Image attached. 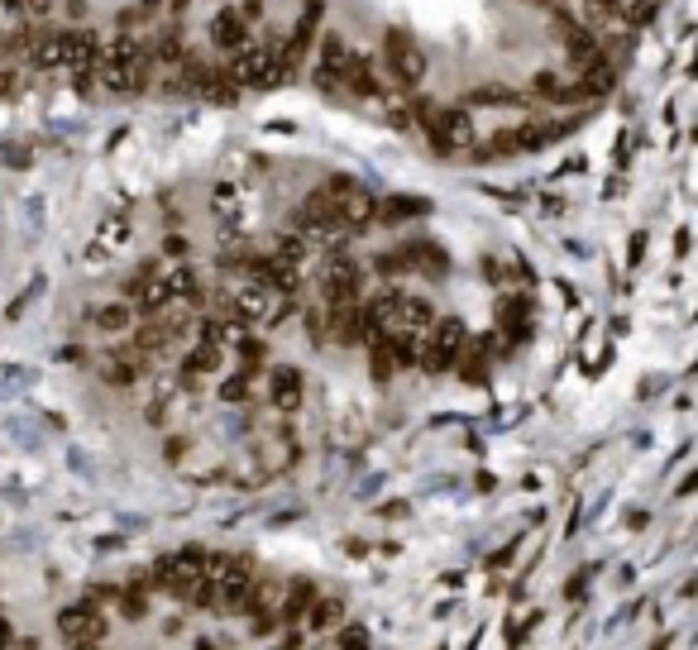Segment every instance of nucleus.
Wrapping results in <instances>:
<instances>
[{
    "label": "nucleus",
    "mask_w": 698,
    "mask_h": 650,
    "mask_svg": "<svg viewBox=\"0 0 698 650\" xmlns=\"http://www.w3.org/2000/svg\"><path fill=\"white\" fill-rule=\"evenodd\" d=\"M383 62H388V87L392 91H417V81L426 77L421 43L411 34H402V29H388L383 34Z\"/></svg>",
    "instance_id": "f257e3e1"
},
{
    "label": "nucleus",
    "mask_w": 698,
    "mask_h": 650,
    "mask_svg": "<svg viewBox=\"0 0 698 650\" xmlns=\"http://www.w3.org/2000/svg\"><path fill=\"white\" fill-rule=\"evenodd\" d=\"M206 34H211V43H215V48H225V53H235V48H244L249 39H254V29H249V24L240 20V10H221V14H215V20H211V29H206Z\"/></svg>",
    "instance_id": "f03ea898"
},
{
    "label": "nucleus",
    "mask_w": 698,
    "mask_h": 650,
    "mask_svg": "<svg viewBox=\"0 0 698 650\" xmlns=\"http://www.w3.org/2000/svg\"><path fill=\"white\" fill-rule=\"evenodd\" d=\"M622 0H584V14H593V20H612V24H622Z\"/></svg>",
    "instance_id": "7ed1b4c3"
}]
</instances>
